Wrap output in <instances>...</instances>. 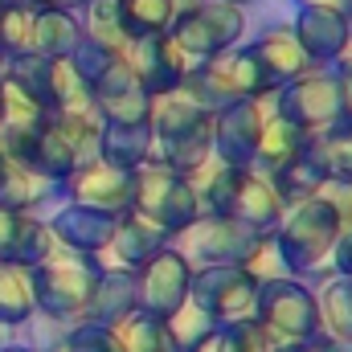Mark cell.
I'll use <instances>...</instances> for the list:
<instances>
[{
    "instance_id": "6da1fadb",
    "label": "cell",
    "mask_w": 352,
    "mask_h": 352,
    "mask_svg": "<svg viewBox=\"0 0 352 352\" xmlns=\"http://www.w3.org/2000/svg\"><path fill=\"white\" fill-rule=\"evenodd\" d=\"M148 123H152V160L184 176L213 160V115L201 111L180 90L152 98Z\"/></svg>"
},
{
    "instance_id": "7a4b0ae2",
    "label": "cell",
    "mask_w": 352,
    "mask_h": 352,
    "mask_svg": "<svg viewBox=\"0 0 352 352\" xmlns=\"http://www.w3.org/2000/svg\"><path fill=\"white\" fill-rule=\"evenodd\" d=\"M98 274H102V258L58 246L50 258L29 266L37 316H45L50 324H62V328L78 324L82 311H87V303H90V295H94Z\"/></svg>"
},
{
    "instance_id": "3957f363",
    "label": "cell",
    "mask_w": 352,
    "mask_h": 352,
    "mask_svg": "<svg viewBox=\"0 0 352 352\" xmlns=\"http://www.w3.org/2000/svg\"><path fill=\"white\" fill-rule=\"evenodd\" d=\"M270 90H278L270 82L258 58L250 54V45H234L217 58H205V62H192L184 82H180V94L192 98L201 111L217 115L221 107L230 102H242V98H263Z\"/></svg>"
},
{
    "instance_id": "277c9868",
    "label": "cell",
    "mask_w": 352,
    "mask_h": 352,
    "mask_svg": "<svg viewBox=\"0 0 352 352\" xmlns=\"http://www.w3.org/2000/svg\"><path fill=\"white\" fill-rule=\"evenodd\" d=\"M336 238H340V221L328 197H307L299 205H287L274 230V246L283 254L287 274H320L332 258Z\"/></svg>"
},
{
    "instance_id": "5b68a950",
    "label": "cell",
    "mask_w": 352,
    "mask_h": 352,
    "mask_svg": "<svg viewBox=\"0 0 352 352\" xmlns=\"http://www.w3.org/2000/svg\"><path fill=\"white\" fill-rule=\"evenodd\" d=\"M131 176H135V184H131V213L148 217L168 238H180L201 217L197 188H192V180L184 173H176V168L160 164V160H144Z\"/></svg>"
},
{
    "instance_id": "8992f818",
    "label": "cell",
    "mask_w": 352,
    "mask_h": 352,
    "mask_svg": "<svg viewBox=\"0 0 352 352\" xmlns=\"http://www.w3.org/2000/svg\"><path fill=\"white\" fill-rule=\"evenodd\" d=\"M254 324L263 328L270 344H303L324 332L320 320V299L307 283L283 274L258 283V303H254Z\"/></svg>"
},
{
    "instance_id": "52a82bcc",
    "label": "cell",
    "mask_w": 352,
    "mask_h": 352,
    "mask_svg": "<svg viewBox=\"0 0 352 352\" xmlns=\"http://www.w3.org/2000/svg\"><path fill=\"white\" fill-rule=\"evenodd\" d=\"M168 37L184 50L188 62L217 58V54L242 45V37H246V8H238L230 0H192V4H180Z\"/></svg>"
},
{
    "instance_id": "ba28073f",
    "label": "cell",
    "mask_w": 352,
    "mask_h": 352,
    "mask_svg": "<svg viewBox=\"0 0 352 352\" xmlns=\"http://www.w3.org/2000/svg\"><path fill=\"white\" fill-rule=\"evenodd\" d=\"M274 115L295 123L303 135L328 131L332 123L344 119V78L332 66H311L307 74L274 90Z\"/></svg>"
},
{
    "instance_id": "9c48e42d",
    "label": "cell",
    "mask_w": 352,
    "mask_h": 352,
    "mask_svg": "<svg viewBox=\"0 0 352 352\" xmlns=\"http://www.w3.org/2000/svg\"><path fill=\"white\" fill-rule=\"evenodd\" d=\"M188 303H197L217 328L254 320L258 278H254L246 266H192Z\"/></svg>"
},
{
    "instance_id": "30bf717a",
    "label": "cell",
    "mask_w": 352,
    "mask_h": 352,
    "mask_svg": "<svg viewBox=\"0 0 352 352\" xmlns=\"http://www.w3.org/2000/svg\"><path fill=\"white\" fill-rule=\"evenodd\" d=\"M263 238L266 234L250 230V226L238 221V217L201 213L180 238H173V246H180L192 266H246Z\"/></svg>"
},
{
    "instance_id": "8fae6325",
    "label": "cell",
    "mask_w": 352,
    "mask_h": 352,
    "mask_svg": "<svg viewBox=\"0 0 352 352\" xmlns=\"http://www.w3.org/2000/svg\"><path fill=\"white\" fill-rule=\"evenodd\" d=\"M135 283H140V311L156 316V320H168L176 307L188 303V287H192V263L180 246H164L160 254H152L148 263L135 270Z\"/></svg>"
},
{
    "instance_id": "7c38bea8",
    "label": "cell",
    "mask_w": 352,
    "mask_h": 352,
    "mask_svg": "<svg viewBox=\"0 0 352 352\" xmlns=\"http://www.w3.org/2000/svg\"><path fill=\"white\" fill-rule=\"evenodd\" d=\"M131 184H135V176L127 168H115L102 156H94V160L74 164V173L58 184V192L70 205H87V209H102V213L119 217L131 209Z\"/></svg>"
},
{
    "instance_id": "4fadbf2b",
    "label": "cell",
    "mask_w": 352,
    "mask_h": 352,
    "mask_svg": "<svg viewBox=\"0 0 352 352\" xmlns=\"http://www.w3.org/2000/svg\"><path fill=\"white\" fill-rule=\"evenodd\" d=\"M123 58H127L135 82H140V90H144L148 98H160V94L180 90L184 74H188V66H192V62L184 58V50L176 45L168 33H156V37H140V41H131V45L123 50Z\"/></svg>"
},
{
    "instance_id": "5bb4252c",
    "label": "cell",
    "mask_w": 352,
    "mask_h": 352,
    "mask_svg": "<svg viewBox=\"0 0 352 352\" xmlns=\"http://www.w3.org/2000/svg\"><path fill=\"white\" fill-rule=\"evenodd\" d=\"M263 123H266V115L254 98L221 107L213 115V160H221L230 168H250L258 135H263Z\"/></svg>"
},
{
    "instance_id": "9a60e30c",
    "label": "cell",
    "mask_w": 352,
    "mask_h": 352,
    "mask_svg": "<svg viewBox=\"0 0 352 352\" xmlns=\"http://www.w3.org/2000/svg\"><path fill=\"white\" fill-rule=\"evenodd\" d=\"M58 250L54 230L45 217L25 213V209H0V263L12 266H37Z\"/></svg>"
},
{
    "instance_id": "2e32d148",
    "label": "cell",
    "mask_w": 352,
    "mask_h": 352,
    "mask_svg": "<svg viewBox=\"0 0 352 352\" xmlns=\"http://www.w3.org/2000/svg\"><path fill=\"white\" fill-rule=\"evenodd\" d=\"M131 311H140V283H135V270L102 258V274H98V283H94V295H90L82 320H87V324L119 328Z\"/></svg>"
},
{
    "instance_id": "e0dca14e",
    "label": "cell",
    "mask_w": 352,
    "mask_h": 352,
    "mask_svg": "<svg viewBox=\"0 0 352 352\" xmlns=\"http://www.w3.org/2000/svg\"><path fill=\"white\" fill-rule=\"evenodd\" d=\"M291 33L303 45V54H307L311 66H332L352 37L349 16L332 12V8H299L295 21H291Z\"/></svg>"
},
{
    "instance_id": "ac0fdd59",
    "label": "cell",
    "mask_w": 352,
    "mask_h": 352,
    "mask_svg": "<svg viewBox=\"0 0 352 352\" xmlns=\"http://www.w3.org/2000/svg\"><path fill=\"white\" fill-rule=\"evenodd\" d=\"M50 230H54V242H58V246L102 258L107 246H111L115 217L102 213V209H87V205H70V201H66V209H58V213L50 217Z\"/></svg>"
},
{
    "instance_id": "d6986e66",
    "label": "cell",
    "mask_w": 352,
    "mask_h": 352,
    "mask_svg": "<svg viewBox=\"0 0 352 352\" xmlns=\"http://www.w3.org/2000/svg\"><path fill=\"white\" fill-rule=\"evenodd\" d=\"M173 238L160 230V226H152L148 217H140V213H119L115 217V230H111V246H107V263H119V266H131V270H140V266L148 263L152 254H160L164 246H168Z\"/></svg>"
},
{
    "instance_id": "ffe728a7",
    "label": "cell",
    "mask_w": 352,
    "mask_h": 352,
    "mask_svg": "<svg viewBox=\"0 0 352 352\" xmlns=\"http://www.w3.org/2000/svg\"><path fill=\"white\" fill-rule=\"evenodd\" d=\"M250 54L258 58V66L270 74L274 87H283V82H291V78H299V74L311 70V62H307L303 45L295 41L291 25H266L263 33L250 41Z\"/></svg>"
},
{
    "instance_id": "44dd1931",
    "label": "cell",
    "mask_w": 352,
    "mask_h": 352,
    "mask_svg": "<svg viewBox=\"0 0 352 352\" xmlns=\"http://www.w3.org/2000/svg\"><path fill=\"white\" fill-rule=\"evenodd\" d=\"M283 213H287V201L278 197V188H274L263 173L246 168L242 184H238V197H234L230 217L246 221V226H250V230H258V234H274V230H278V221H283Z\"/></svg>"
},
{
    "instance_id": "7402d4cb",
    "label": "cell",
    "mask_w": 352,
    "mask_h": 352,
    "mask_svg": "<svg viewBox=\"0 0 352 352\" xmlns=\"http://www.w3.org/2000/svg\"><path fill=\"white\" fill-rule=\"evenodd\" d=\"M98 156L115 168L135 173L144 160H152V123H115L102 119V135H98Z\"/></svg>"
},
{
    "instance_id": "603a6c76",
    "label": "cell",
    "mask_w": 352,
    "mask_h": 352,
    "mask_svg": "<svg viewBox=\"0 0 352 352\" xmlns=\"http://www.w3.org/2000/svg\"><path fill=\"white\" fill-rule=\"evenodd\" d=\"M54 192H58V184H50L41 173L25 168L8 152H0V209H25V213H33Z\"/></svg>"
},
{
    "instance_id": "cb8c5ba5",
    "label": "cell",
    "mask_w": 352,
    "mask_h": 352,
    "mask_svg": "<svg viewBox=\"0 0 352 352\" xmlns=\"http://www.w3.org/2000/svg\"><path fill=\"white\" fill-rule=\"evenodd\" d=\"M303 148H307V135H303L295 123H287L283 115H266L250 168H254V173H263V176H274L278 168H287Z\"/></svg>"
},
{
    "instance_id": "d4e9b609",
    "label": "cell",
    "mask_w": 352,
    "mask_h": 352,
    "mask_svg": "<svg viewBox=\"0 0 352 352\" xmlns=\"http://www.w3.org/2000/svg\"><path fill=\"white\" fill-rule=\"evenodd\" d=\"M78 41H82L78 12H58V8H50V12H37V21H33V41H29V54L58 62V58H70Z\"/></svg>"
},
{
    "instance_id": "484cf974",
    "label": "cell",
    "mask_w": 352,
    "mask_h": 352,
    "mask_svg": "<svg viewBox=\"0 0 352 352\" xmlns=\"http://www.w3.org/2000/svg\"><path fill=\"white\" fill-rule=\"evenodd\" d=\"M266 180L278 188V197H283L287 205H299V201H307V197H320L324 184H328V173H324V164H320V156H316V148H311V135H307V148H303L287 168H278V173L266 176Z\"/></svg>"
},
{
    "instance_id": "4316f807",
    "label": "cell",
    "mask_w": 352,
    "mask_h": 352,
    "mask_svg": "<svg viewBox=\"0 0 352 352\" xmlns=\"http://www.w3.org/2000/svg\"><path fill=\"white\" fill-rule=\"evenodd\" d=\"M74 164H78V152L70 148V140L62 135V127L54 123V115L41 123V131H37V140H33V156H29V168L33 173H41L50 184H62L66 176L74 173Z\"/></svg>"
},
{
    "instance_id": "83f0119b",
    "label": "cell",
    "mask_w": 352,
    "mask_h": 352,
    "mask_svg": "<svg viewBox=\"0 0 352 352\" xmlns=\"http://www.w3.org/2000/svg\"><path fill=\"white\" fill-rule=\"evenodd\" d=\"M37 316L29 270L12 263H0V328H25Z\"/></svg>"
},
{
    "instance_id": "f1b7e54d",
    "label": "cell",
    "mask_w": 352,
    "mask_h": 352,
    "mask_svg": "<svg viewBox=\"0 0 352 352\" xmlns=\"http://www.w3.org/2000/svg\"><path fill=\"white\" fill-rule=\"evenodd\" d=\"M115 12L123 21V33L131 41L168 33L176 16V0H115Z\"/></svg>"
},
{
    "instance_id": "f546056e",
    "label": "cell",
    "mask_w": 352,
    "mask_h": 352,
    "mask_svg": "<svg viewBox=\"0 0 352 352\" xmlns=\"http://www.w3.org/2000/svg\"><path fill=\"white\" fill-rule=\"evenodd\" d=\"M311 148L324 164L328 180L336 184H352V123H332L328 131H316L311 135Z\"/></svg>"
},
{
    "instance_id": "4dcf8cb0",
    "label": "cell",
    "mask_w": 352,
    "mask_h": 352,
    "mask_svg": "<svg viewBox=\"0 0 352 352\" xmlns=\"http://www.w3.org/2000/svg\"><path fill=\"white\" fill-rule=\"evenodd\" d=\"M115 332H119L127 352H180L173 332H168V320H156L148 311H131Z\"/></svg>"
},
{
    "instance_id": "1f68e13d",
    "label": "cell",
    "mask_w": 352,
    "mask_h": 352,
    "mask_svg": "<svg viewBox=\"0 0 352 352\" xmlns=\"http://www.w3.org/2000/svg\"><path fill=\"white\" fill-rule=\"evenodd\" d=\"M320 320H324V332L340 344L352 349V278H332L320 295Z\"/></svg>"
},
{
    "instance_id": "d6a6232c",
    "label": "cell",
    "mask_w": 352,
    "mask_h": 352,
    "mask_svg": "<svg viewBox=\"0 0 352 352\" xmlns=\"http://www.w3.org/2000/svg\"><path fill=\"white\" fill-rule=\"evenodd\" d=\"M78 25H82V33L90 41H98V45H107L115 54H123L131 45V37L123 33V21L115 12V0H90V4H82L78 8Z\"/></svg>"
},
{
    "instance_id": "836d02e7",
    "label": "cell",
    "mask_w": 352,
    "mask_h": 352,
    "mask_svg": "<svg viewBox=\"0 0 352 352\" xmlns=\"http://www.w3.org/2000/svg\"><path fill=\"white\" fill-rule=\"evenodd\" d=\"M33 21H37V8L29 0H0V54H4V62L16 54H29Z\"/></svg>"
},
{
    "instance_id": "e575fe53",
    "label": "cell",
    "mask_w": 352,
    "mask_h": 352,
    "mask_svg": "<svg viewBox=\"0 0 352 352\" xmlns=\"http://www.w3.org/2000/svg\"><path fill=\"white\" fill-rule=\"evenodd\" d=\"M4 82L29 94L41 111H50V58H37V54H16L4 62Z\"/></svg>"
},
{
    "instance_id": "d590c367",
    "label": "cell",
    "mask_w": 352,
    "mask_h": 352,
    "mask_svg": "<svg viewBox=\"0 0 352 352\" xmlns=\"http://www.w3.org/2000/svg\"><path fill=\"white\" fill-rule=\"evenodd\" d=\"M82 107H94L87 82L78 78L74 62L70 58H58L50 62V115H62V111H82Z\"/></svg>"
},
{
    "instance_id": "8d00e7d4",
    "label": "cell",
    "mask_w": 352,
    "mask_h": 352,
    "mask_svg": "<svg viewBox=\"0 0 352 352\" xmlns=\"http://www.w3.org/2000/svg\"><path fill=\"white\" fill-rule=\"evenodd\" d=\"M54 123L62 127V135H66L70 148L78 152V164L98 156V135H102V111H98V107L62 111V115H54Z\"/></svg>"
},
{
    "instance_id": "74e56055",
    "label": "cell",
    "mask_w": 352,
    "mask_h": 352,
    "mask_svg": "<svg viewBox=\"0 0 352 352\" xmlns=\"http://www.w3.org/2000/svg\"><path fill=\"white\" fill-rule=\"evenodd\" d=\"M62 349L66 352H127L115 328H107V324H87V320H78V324H70V328L62 332Z\"/></svg>"
},
{
    "instance_id": "f35d334b",
    "label": "cell",
    "mask_w": 352,
    "mask_h": 352,
    "mask_svg": "<svg viewBox=\"0 0 352 352\" xmlns=\"http://www.w3.org/2000/svg\"><path fill=\"white\" fill-rule=\"evenodd\" d=\"M217 324L197 307V303H184V307H176L173 316H168V332H173V340H176V349L184 352L188 344H197L201 336H209Z\"/></svg>"
},
{
    "instance_id": "ab89813d",
    "label": "cell",
    "mask_w": 352,
    "mask_h": 352,
    "mask_svg": "<svg viewBox=\"0 0 352 352\" xmlns=\"http://www.w3.org/2000/svg\"><path fill=\"white\" fill-rule=\"evenodd\" d=\"M115 58H119L115 50H107V45H98V41H90L87 33H82V41H78V45H74V54H70V62H74L78 78L87 82V90L107 74V66H111Z\"/></svg>"
},
{
    "instance_id": "60d3db41",
    "label": "cell",
    "mask_w": 352,
    "mask_h": 352,
    "mask_svg": "<svg viewBox=\"0 0 352 352\" xmlns=\"http://www.w3.org/2000/svg\"><path fill=\"white\" fill-rule=\"evenodd\" d=\"M274 344L263 336V328L254 320H242V324H226L221 328V352H270Z\"/></svg>"
},
{
    "instance_id": "b9f144b4",
    "label": "cell",
    "mask_w": 352,
    "mask_h": 352,
    "mask_svg": "<svg viewBox=\"0 0 352 352\" xmlns=\"http://www.w3.org/2000/svg\"><path fill=\"white\" fill-rule=\"evenodd\" d=\"M246 270H250L258 283H266V278H283V274H287V266H283V254H278V246H274V234H266L263 242H258V250L250 254Z\"/></svg>"
},
{
    "instance_id": "7bdbcfd3",
    "label": "cell",
    "mask_w": 352,
    "mask_h": 352,
    "mask_svg": "<svg viewBox=\"0 0 352 352\" xmlns=\"http://www.w3.org/2000/svg\"><path fill=\"white\" fill-rule=\"evenodd\" d=\"M270 352H352V349L340 344V340H332L328 332H320L316 340H303V344H274Z\"/></svg>"
},
{
    "instance_id": "ee69618b",
    "label": "cell",
    "mask_w": 352,
    "mask_h": 352,
    "mask_svg": "<svg viewBox=\"0 0 352 352\" xmlns=\"http://www.w3.org/2000/svg\"><path fill=\"white\" fill-rule=\"evenodd\" d=\"M328 263H332V274L352 278V230L336 238V246H332V258H328Z\"/></svg>"
},
{
    "instance_id": "f6af8a7d",
    "label": "cell",
    "mask_w": 352,
    "mask_h": 352,
    "mask_svg": "<svg viewBox=\"0 0 352 352\" xmlns=\"http://www.w3.org/2000/svg\"><path fill=\"white\" fill-rule=\"evenodd\" d=\"M295 8H332V12H344L349 16V8H352V0H291Z\"/></svg>"
},
{
    "instance_id": "bcb514c9",
    "label": "cell",
    "mask_w": 352,
    "mask_h": 352,
    "mask_svg": "<svg viewBox=\"0 0 352 352\" xmlns=\"http://www.w3.org/2000/svg\"><path fill=\"white\" fill-rule=\"evenodd\" d=\"M184 352H221V328H213L209 336H201L197 344H188Z\"/></svg>"
},
{
    "instance_id": "7dc6e473",
    "label": "cell",
    "mask_w": 352,
    "mask_h": 352,
    "mask_svg": "<svg viewBox=\"0 0 352 352\" xmlns=\"http://www.w3.org/2000/svg\"><path fill=\"white\" fill-rule=\"evenodd\" d=\"M37 12H50V8H58V12H78V0H29Z\"/></svg>"
},
{
    "instance_id": "c3c4849f",
    "label": "cell",
    "mask_w": 352,
    "mask_h": 352,
    "mask_svg": "<svg viewBox=\"0 0 352 352\" xmlns=\"http://www.w3.org/2000/svg\"><path fill=\"white\" fill-rule=\"evenodd\" d=\"M332 70H336V74H352V37H349V45L340 50V58L332 62Z\"/></svg>"
},
{
    "instance_id": "681fc988",
    "label": "cell",
    "mask_w": 352,
    "mask_h": 352,
    "mask_svg": "<svg viewBox=\"0 0 352 352\" xmlns=\"http://www.w3.org/2000/svg\"><path fill=\"white\" fill-rule=\"evenodd\" d=\"M344 78V123H352V74H340Z\"/></svg>"
},
{
    "instance_id": "f907efd6",
    "label": "cell",
    "mask_w": 352,
    "mask_h": 352,
    "mask_svg": "<svg viewBox=\"0 0 352 352\" xmlns=\"http://www.w3.org/2000/svg\"><path fill=\"white\" fill-rule=\"evenodd\" d=\"M0 352H37V349H29V344H8V349H0Z\"/></svg>"
},
{
    "instance_id": "816d5d0a",
    "label": "cell",
    "mask_w": 352,
    "mask_h": 352,
    "mask_svg": "<svg viewBox=\"0 0 352 352\" xmlns=\"http://www.w3.org/2000/svg\"><path fill=\"white\" fill-rule=\"evenodd\" d=\"M230 4H238V8H246V4H254V0H230Z\"/></svg>"
},
{
    "instance_id": "f5cc1de1",
    "label": "cell",
    "mask_w": 352,
    "mask_h": 352,
    "mask_svg": "<svg viewBox=\"0 0 352 352\" xmlns=\"http://www.w3.org/2000/svg\"><path fill=\"white\" fill-rule=\"evenodd\" d=\"M0 127H4V102H0Z\"/></svg>"
},
{
    "instance_id": "db71d44e",
    "label": "cell",
    "mask_w": 352,
    "mask_h": 352,
    "mask_svg": "<svg viewBox=\"0 0 352 352\" xmlns=\"http://www.w3.org/2000/svg\"><path fill=\"white\" fill-rule=\"evenodd\" d=\"M0 78H4V54H0Z\"/></svg>"
},
{
    "instance_id": "11a10c76",
    "label": "cell",
    "mask_w": 352,
    "mask_h": 352,
    "mask_svg": "<svg viewBox=\"0 0 352 352\" xmlns=\"http://www.w3.org/2000/svg\"><path fill=\"white\" fill-rule=\"evenodd\" d=\"M180 4H192V0H176V8H180Z\"/></svg>"
},
{
    "instance_id": "9f6ffc18",
    "label": "cell",
    "mask_w": 352,
    "mask_h": 352,
    "mask_svg": "<svg viewBox=\"0 0 352 352\" xmlns=\"http://www.w3.org/2000/svg\"><path fill=\"white\" fill-rule=\"evenodd\" d=\"M349 29H352V8H349Z\"/></svg>"
},
{
    "instance_id": "6f0895ef",
    "label": "cell",
    "mask_w": 352,
    "mask_h": 352,
    "mask_svg": "<svg viewBox=\"0 0 352 352\" xmlns=\"http://www.w3.org/2000/svg\"><path fill=\"white\" fill-rule=\"evenodd\" d=\"M82 4H90V0H78V8H82Z\"/></svg>"
}]
</instances>
